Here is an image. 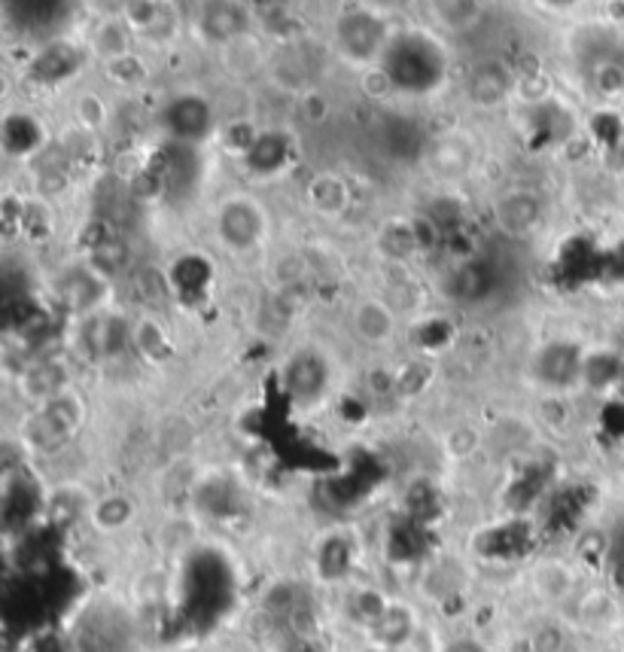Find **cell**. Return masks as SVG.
Masks as SVG:
<instances>
[{
	"mask_svg": "<svg viewBox=\"0 0 624 652\" xmlns=\"http://www.w3.org/2000/svg\"><path fill=\"white\" fill-rule=\"evenodd\" d=\"M378 67L396 92L415 98L433 95L448 80V49L436 34L423 28L396 31Z\"/></svg>",
	"mask_w": 624,
	"mask_h": 652,
	"instance_id": "obj_1",
	"label": "cell"
},
{
	"mask_svg": "<svg viewBox=\"0 0 624 652\" xmlns=\"http://www.w3.org/2000/svg\"><path fill=\"white\" fill-rule=\"evenodd\" d=\"M332 40H335V52L347 64H357V67L381 64L393 40L387 13L374 7H354L339 16Z\"/></svg>",
	"mask_w": 624,
	"mask_h": 652,
	"instance_id": "obj_2",
	"label": "cell"
},
{
	"mask_svg": "<svg viewBox=\"0 0 624 652\" xmlns=\"http://www.w3.org/2000/svg\"><path fill=\"white\" fill-rule=\"evenodd\" d=\"M158 123L165 128V135L180 146H199L219 131L217 107L202 92H177L168 98L162 104Z\"/></svg>",
	"mask_w": 624,
	"mask_h": 652,
	"instance_id": "obj_3",
	"label": "cell"
},
{
	"mask_svg": "<svg viewBox=\"0 0 624 652\" xmlns=\"http://www.w3.org/2000/svg\"><path fill=\"white\" fill-rule=\"evenodd\" d=\"M268 229V217L263 205L250 195H232L217 210V239L232 254L253 251Z\"/></svg>",
	"mask_w": 624,
	"mask_h": 652,
	"instance_id": "obj_4",
	"label": "cell"
},
{
	"mask_svg": "<svg viewBox=\"0 0 624 652\" xmlns=\"http://www.w3.org/2000/svg\"><path fill=\"white\" fill-rule=\"evenodd\" d=\"M250 13L244 0H207L199 16V28H202L204 40L211 43H234L247 34Z\"/></svg>",
	"mask_w": 624,
	"mask_h": 652,
	"instance_id": "obj_5",
	"label": "cell"
},
{
	"mask_svg": "<svg viewBox=\"0 0 624 652\" xmlns=\"http://www.w3.org/2000/svg\"><path fill=\"white\" fill-rule=\"evenodd\" d=\"M494 214H497V223L506 235L524 239V235L536 232V226L543 223L546 202H543V195H536L531 190H512L499 199Z\"/></svg>",
	"mask_w": 624,
	"mask_h": 652,
	"instance_id": "obj_6",
	"label": "cell"
},
{
	"mask_svg": "<svg viewBox=\"0 0 624 652\" xmlns=\"http://www.w3.org/2000/svg\"><path fill=\"white\" fill-rule=\"evenodd\" d=\"M290 156H293V138L271 131V135H256L253 146L244 153V162L250 165V171L275 177L290 165Z\"/></svg>",
	"mask_w": 624,
	"mask_h": 652,
	"instance_id": "obj_7",
	"label": "cell"
},
{
	"mask_svg": "<svg viewBox=\"0 0 624 652\" xmlns=\"http://www.w3.org/2000/svg\"><path fill=\"white\" fill-rule=\"evenodd\" d=\"M430 10L438 25H445L451 31H463L482 18V0H430Z\"/></svg>",
	"mask_w": 624,
	"mask_h": 652,
	"instance_id": "obj_8",
	"label": "cell"
},
{
	"mask_svg": "<svg viewBox=\"0 0 624 652\" xmlns=\"http://www.w3.org/2000/svg\"><path fill=\"white\" fill-rule=\"evenodd\" d=\"M131 28H128V22L125 18H107V22H101L98 25V31H94L92 43L94 52L104 59V62H116V59H123L128 55V40H131Z\"/></svg>",
	"mask_w": 624,
	"mask_h": 652,
	"instance_id": "obj_9",
	"label": "cell"
},
{
	"mask_svg": "<svg viewBox=\"0 0 624 652\" xmlns=\"http://www.w3.org/2000/svg\"><path fill=\"white\" fill-rule=\"evenodd\" d=\"M123 18L128 22L131 31L156 34L162 18H165V7H162V0H125Z\"/></svg>",
	"mask_w": 624,
	"mask_h": 652,
	"instance_id": "obj_10",
	"label": "cell"
},
{
	"mask_svg": "<svg viewBox=\"0 0 624 652\" xmlns=\"http://www.w3.org/2000/svg\"><path fill=\"white\" fill-rule=\"evenodd\" d=\"M509 95V77L499 71V67H482L475 77H472V98L482 104V107H494L502 98Z\"/></svg>",
	"mask_w": 624,
	"mask_h": 652,
	"instance_id": "obj_11",
	"label": "cell"
},
{
	"mask_svg": "<svg viewBox=\"0 0 624 652\" xmlns=\"http://www.w3.org/2000/svg\"><path fill=\"white\" fill-rule=\"evenodd\" d=\"M578 372V357L566 345H555L543 357V379L548 384H570Z\"/></svg>",
	"mask_w": 624,
	"mask_h": 652,
	"instance_id": "obj_12",
	"label": "cell"
},
{
	"mask_svg": "<svg viewBox=\"0 0 624 652\" xmlns=\"http://www.w3.org/2000/svg\"><path fill=\"white\" fill-rule=\"evenodd\" d=\"M357 330L366 335L369 342H381V338H387L393 330L391 311H387L381 303H362L357 308Z\"/></svg>",
	"mask_w": 624,
	"mask_h": 652,
	"instance_id": "obj_13",
	"label": "cell"
},
{
	"mask_svg": "<svg viewBox=\"0 0 624 652\" xmlns=\"http://www.w3.org/2000/svg\"><path fill=\"white\" fill-rule=\"evenodd\" d=\"M323 384V369L320 360H296L290 369V387L296 391L298 397H311L320 391Z\"/></svg>",
	"mask_w": 624,
	"mask_h": 652,
	"instance_id": "obj_14",
	"label": "cell"
},
{
	"mask_svg": "<svg viewBox=\"0 0 624 652\" xmlns=\"http://www.w3.org/2000/svg\"><path fill=\"white\" fill-rule=\"evenodd\" d=\"M107 74L110 77H116V80H123L125 86H135V82H141L143 64L128 52V55H123V59H116V62L107 64Z\"/></svg>",
	"mask_w": 624,
	"mask_h": 652,
	"instance_id": "obj_15",
	"label": "cell"
},
{
	"mask_svg": "<svg viewBox=\"0 0 624 652\" xmlns=\"http://www.w3.org/2000/svg\"><path fill=\"white\" fill-rule=\"evenodd\" d=\"M411 0H374L372 7L374 10H381V13H396V10H406Z\"/></svg>",
	"mask_w": 624,
	"mask_h": 652,
	"instance_id": "obj_16",
	"label": "cell"
},
{
	"mask_svg": "<svg viewBox=\"0 0 624 652\" xmlns=\"http://www.w3.org/2000/svg\"><path fill=\"white\" fill-rule=\"evenodd\" d=\"M543 3H548L551 10H561V13H566V10H573V7H578L582 0H543Z\"/></svg>",
	"mask_w": 624,
	"mask_h": 652,
	"instance_id": "obj_17",
	"label": "cell"
}]
</instances>
